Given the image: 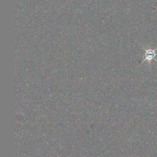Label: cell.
Returning <instances> with one entry per match:
<instances>
[{
	"label": "cell",
	"instance_id": "6da1fadb",
	"mask_svg": "<svg viewBox=\"0 0 157 157\" xmlns=\"http://www.w3.org/2000/svg\"><path fill=\"white\" fill-rule=\"evenodd\" d=\"M143 49H144L145 50V54L144 55V59L142 61V63L144 62L145 61H152L153 60H155V61L157 62V60L155 59V57L157 55V53L155 52L156 50H157V47L155 49H148V50H146L145 49L144 47Z\"/></svg>",
	"mask_w": 157,
	"mask_h": 157
}]
</instances>
